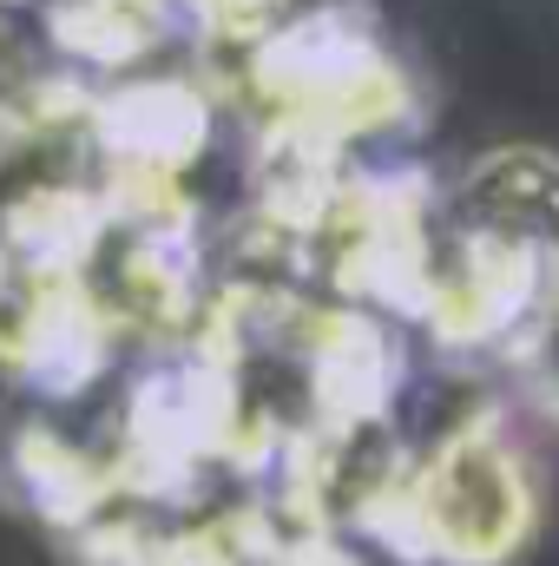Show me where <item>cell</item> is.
Wrapping results in <instances>:
<instances>
[{
	"label": "cell",
	"instance_id": "cell-1",
	"mask_svg": "<svg viewBox=\"0 0 559 566\" xmlns=\"http://www.w3.org/2000/svg\"><path fill=\"white\" fill-rule=\"evenodd\" d=\"M244 93L257 106L264 151L283 158L289 185L329 178L342 151L415 119V86L389 53L382 20L356 0L283 20L244 46Z\"/></svg>",
	"mask_w": 559,
	"mask_h": 566
},
{
	"label": "cell",
	"instance_id": "cell-2",
	"mask_svg": "<svg viewBox=\"0 0 559 566\" xmlns=\"http://www.w3.org/2000/svg\"><path fill=\"white\" fill-rule=\"evenodd\" d=\"M540 534V474L507 409H474L409 454L395 494L369 521L402 566H514Z\"/></svg>",
	"mask_w": 559,
	"mask_h": 566
},
{
	"label": "cell",
	"instance_id": "cell-3",
	"mask_svg": "<svg viewBox=\"0 0 559 566\" xmlns=\"http://www.w3.org/2000/svg\"><path fill=\"white\" fill-rule=\"evenodd\" d=\"M178 20V0H46L53 46L86 66H133Z\"/></svg>",
	"mask_w": 559,
	"mask_h": 566
},
{
	"label": "cell",
	"instance_id": "cell-4",
	"mask_svg": "<svg viewBox=\"0 0 559 566\" xmlns=\"http://www.w3.org/2000/svg\"><path fill=\"white\" fill-rule=\"evenodd\" d=\"M507 363H514L520 402H527L547 428H559V296L520 329V343L507 349Z\"/></svg>",
	"mask_w": 559,
	"mask_h": 566
},
{
	"label": "cell",
	"instance_id": "cell-5",
	"mask_svg": "<svg viewBox=\"0 0 559 566\" xmlns=\"http://www.w3.org/2000/svg\"><path fill=\"white\" fill-rule=\"evenodd\" d=\"M289 7L296 0H178V13L204 33V40H218V46H257L264 33H277L283 20H289Z\"/></svg>",
	"mask_w": 559,
	"mask_h": 566
},
{
	"label": "cell",
	"instance_id": "cell-6",
	"mask_svg": "<svg viewBox=\"0 0 559 566\" xmlns=\"http://www.w3.org/2000/svg\"><path fill=\"white\" fill-rule=\"evenodd\" d=\"M277 566H362V554H349L342 534H289L277 547Z\"/></svg>",
	"mask_w": 559,
	"mask_h": 566
},
{
	"label": "cell",
	"instance_id": "cell-7",
	"mask_svg": "<svg viewBox=\"0 0 559 566\" xmlns=\"http://www.w3.org/2000/svg\"><path fill=\"white\" fill-rule=\"evenodd\" d=\"M0 7H27V0H0Z\"/></svg>",
	"mask_w": 559,
	"mask_h": 566
}]
</instances>
